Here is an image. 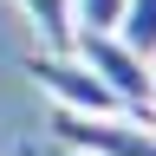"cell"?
Instances as JSON below:
<instances>
[{"mask_svg": "<svg viewBox=\"0 0 156 156\" xmlns=\"http://www.w3.org/2000/svg\"><path fill=\"white\" fill-rule=\"evenodd\" d=\"M117 20H124V0H72V39L117 33Z\"/></svg>", "mask_w": 156, "mask_h": 156, "instance_id": "6", "label": "cell"}, {"mask_svg": "<svg viewBox=\"0 0 156 156\" xmlns=\"http://www.w3.org/2000/svg\"><path fill=\"white\" fill-rule=\"evenodd\" d=\"M20 65H26V78H33V85L46 91V98H52L58 111H78V117H117V111H124V104H117V98H111V91L91 78V65H85L78 52L33 46L26 58H20Z\"/></svg>", "mask_w": 156, "mask_h": 156, "instance_id": "2", "label": "cell"}, {"mask_svg": "<svg viewBox=\"0 0 156 156\" xmlns=\"http://www.w3.org/2000/svg\"><path fill=\"white\" fill-rule=\"evenodd\" d=\"M52 136L65 143V156H156V130L136 124V117H78V111H58L52 117Z\"/></svg>", "mask_w": 156, "mask_h": 156, "instance_id": "3", "label": "cell"}, {"mask_svg": "<svg viewBox=\"0 0 156 156\" xmlns=\"http://www.w3.org/2000/svg\"><path fill=\"white\" fill-rule=\"evenodd\" d=\"M72 52L91 65V78L104 85L117 104H124V117H136V124H150V104H156V78H150V58H136L117 33H91V39H72ZM156 130V124H150Z\"/></svg>", "mask_w": 156, "mask_h": 156, "instance_id": "1", "label": "cell"}, {"mask_svg": "<svg viewBox=\"0 0 156 156\" xmlns=\"http://www.w3.org/2000/svg\"><path fill=\"white\" fill-rule=\"evenodd\" d=\"M20 13L33 20V33L52 52H72V0H20Z\"/></svg>", "mask_w": 156, "mask_h": 156, "instance_id": "4", "label": "cell"}, {"mask_svg": "<svg viewBox=\"0 0 156 156\" xmlns=\"http://www.w3.org/2000/svg\"><path fill=\"white\" fill-rule=\"evenodd\" d=\"M117 39L136 58H156V0H124V20H117Z\"/></svg>", "mask_w": 156, "mask_h": 156, "instance_id": "5", "label": "cell"}, {"mask_svg": "<svg viewBox=\"0 0 156 156\" xmlns=\"http://www.w3.org/2000/svg\"><path fill=\"white\" fill-rule=\"evenodd\" d=\"M150 78H156V58H150ZM150 124H156V104H150Z\"/></svg>", "mask_w": 156, "mask_h": 156, "instance_id": "7", "label": "cell"}]
</instances>
